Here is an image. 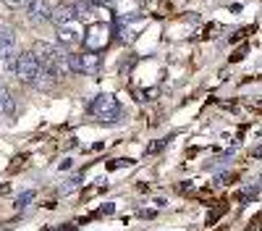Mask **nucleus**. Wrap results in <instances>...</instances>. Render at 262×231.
<instances>
[{
	"label": "nucleus",
	"mask_w": 262,
	"mask_h": 231,
	"mask_svg": "<svg viewBox=\"0 0 262 231\" xmlns=\"http://www.w3.org/2000/svg\"><path fill=\"white\" fill-rule=\"evenodd\" d=\"M142 218H155V210H142Z\"/></svg>",
	"instance_id": "dca6fc26"
},
{
	"label": "nucleus",
	"mask_w": 262,
	"mask_h": 231,
	"mask_svg": "<svg viewBox=\"0 0 262 231\" xmlns=\"http://www.w3.org/2000/svg\"><path fill=\"white\" fill-rule=\"evenodd\" d=\"M111 34H113V29L107 24H92L90 29H86V34H84V50L86 53L105 50L107 42H111Z\"/></svg>",
	"instance_id": "f03ea898"
},
{
	"label": "nucleus",
	"mask_w": 262,
	"mask_h": 231,
	"mask_svg": "<svg viewBox=\"0 0 262 231\" xmlns=\"http://www.w3.org/2000/svg\"><path fill=\"white\" fill-rule=\"evenodd\" d=\"M66 66H69V74H84V58H81V53H69V55H66Z\"/></svg>",
	"instance_id": "6e6552de"
},
{
	"label": "nucleus",
	"mask_w": 262,
	"mask_h": 231,
	"mask_svg": "<svg viewBox=\"0 0 262 231\" xmlns=\"http://www.w3.org/2000/svg\"><path fill=\"white\" fill-rule=\"evenodd\" d=\"M257 195H259V184H254V186H244V192L238 195V202H242V205H249L252 200H257Z\"/></svg>",
	"instance_id": "9d476101"
},
{
	"label": "nucleus",
	"mask_w": 262,
	"mask_h": 231,
	"mask_svg": "<svg viewBox=\"0 0 262 231\" xmlns=\"http://www.w3.org/2000/svg\"><path fill=\"white\" fill-rule=\"evenodd\" d=\"M165 144H168V137H165V139H158V142H152V144L147 147V155H155V153H160Z\"/></svg>",
	"instance_id": "ddd939ff"
},
{
	"label": "nucleus",
	"mask_w": 262,
	"mask_h": 231,
	"mask_svg": "<svg viewBox=\"0 0 262 231\" xmlns=\"http://www.w3.org/2000/svg\"><path fill=\"white\" fill-rule=\"evenodd\" d=\"M24 11L32 16L34 24H42V21H50V6L45 0H27L24 3Z\"/></svg>",
	"instance_id": "20e7f679"
},
{
	"label": "nucleus",
	"mask_w": 262,
	"mask_h": 231,
	"mask_svg": "<svg viewBox=\"0 0 262 231\" xmlns=\"http://www.w3.org/2000/svg\"><path fill=\"white\" fill-rule=\"evenodd\" d=\"M84 58V74H97L100 71V55L97 53H81Z\"/></svg>",
	"instance_id": "1a4fd4ad"
},
{
	"label": "nucleus",
	"mask_w": 262,
	"mask_h": 231,
	"mask_svg": "<svg viewBox=\"0 0 262 231\" xmlns=\"http://www.w3.org/2000/svg\"><path fill=\"white\" fill-rule=\"evenodd\" d=\"M34 197H37V192H34V189H27V192H21V195H18V200H16V207H18V210L29 207Z\"/></svg>",
	"instance_id": "9b49d317"
},
{
	"label": "nucleus",
	"mask_w": 262,
	"mask_h": 231,
	"mask_svg": "<svg viewBox=\"0 0 262 231\" xmlns=\"http://www.w3.org/2000/svg\"><path fill=\"white\" fill-rule=\"evenodd\" d=\"M58 42L66 48V45H74V42H79V32L71 27V24H66V27H58Z\"/></svg>",
	"instance_id": "0eeeda50"
},
{
	"label": "nucleus",
	"mask_w": 262,
	"mask_h": 231,
	"mask_svg": "<svg viewBox=\"0 0 262 231\" xmlns=\"http://www.w3.org/2000/svg\"><path fill=\"white\" fill-rule=\"evenodd\" d=\"M16 48V32L11 27H0V58L11 55Z\"/></svg>",
	"instance_id": "423d86ee"
},
{
	"label": "nucleus",
	"mask_w": 262,
	"mask_h": 231,
	"mask_svg": "<svg viewBox=\"0 0 262 231\" xmlns=\"http://www.w3.org/2000/svg\"><path fill=\"white\" fill-rule=\"evenodd\" d=\"M131 160H123V158H118V160H113L111 165H107V168H123V165H128Z\"/></svg>",
	"instance_id": "2eb2a0df"
},
{
	"label": "nucleus",
	"mask_w": 262,
	"mask_h": 231,
	"mask_svg": "<svg viewBox=\"0 0 262 231\" xmlns=\"http://www.w3.org/2000/svg\"><path fill=\"white\" fill-rule=\"evenodd\" d=\"M8 97H11L8 87H6L3 81H0V118H3V108H6V102H8Z\"/></svg>",
	"instance_id": "f8f14e48"
},
{
	"label": "nucleus",
	"mask_w": 262,
	"mask_h": 231,
	"mask_svg": "<svg viewBox=\"0 0 262 231\" xmlns=\"http://www.w3.org/2000/svg\"><path fill=\"white\" fill-rule=\"evenodd\" d=\"M37 71H39V63H37L34 53H21L16 58V71L13 74H16V79L21 84H32L34 76H37Z\"/></svg>",
	"instance_id": "7ed1b4c3"
},
{
	"label": "nucleus",
	"mask_w": 262,
	"mask_h": 231,
	"mask_svg": "<svg viewBox=\"0 0 262 231\" xmlns=\"http://www.w3.org/2000/svg\"><path fill=\"white\" fill-rule=\"evenodd\" d=\"M90 113H95V118L100 121H116L121 116V102L113 97V95H97L92 102H90Z\"/></svg>",
	"instance_id": "f257e3e1"
},
{
	"label": "nucleus",
	"mask_w": 262,
	"mask_h": 231,
	"mask_svg": "<svg viewBox=\"0 0 262 231\" xmlns=\"http://www.w3.org/2000/svg\"><path fill=\"white\" fill-rule=\"evenodd\" d=\"M3 3H6L8 8H24V3H27V0H3Z\"/></svg>",
	"instance_id": "4468645a"
},
{
	"label": "nucleus",
	"mask_w": 262,
	"mask_h": 231,
	"mask_svg": "<svg viewBox=\"0 0 262 231\" xmlns=\"http://www.w3.org/2000/svg\"><path fill=\"white\" fill-rule=\"evenodd\" d=\"M76 18V13H74V6H55V8H50V21L55 27H66V24H71V21Z\"/></svg>",
	"instance_id": "39448f33"
}]
</instances>
